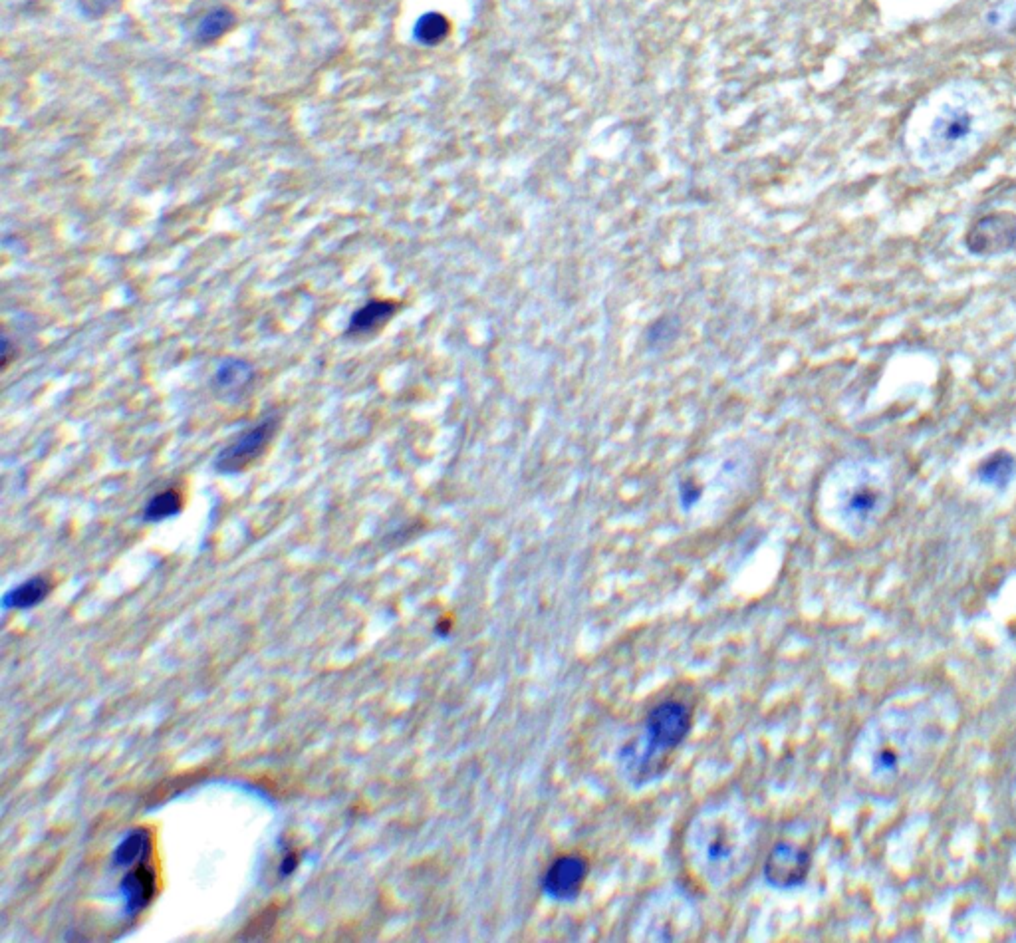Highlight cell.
<instances>
[{
    "instance_id": "obj_20",
    "label": "cell",
    "mask_w": 1016,
    "mask_h": 943,
    "mask_svg": "<svg viewBox=\"0 0 1016 943\" xmlns=\"http://www.w3.org/2000/svg\"><path fill=\"white\" fill-rule=\"evenodd\" d=\"M882 763H884V767H893V763H895V755L886 751V753L882 755Z\"/></svg>"
},
{
    "instance_id": "obj_3",
    "label": "cell",
    "mask_w": 1016,
    "mask_h": 943,
    "mask_svg": "<svg viewBox=\"0 0 1016 943\" xmlns=\"http://www.w3.org/2000/svg\"><path fill=\"white\" fill-rule=\"evenodd\" d=\"M727 822L729 816H723V822H719L717 816L705 818L693 840L695 860L711 876H733L741 868L737 852L745 856L747 842H739V834H735Z\"/></svg>"
},
{
    "instance_id": "obj_18",
    "label": "cell",
    "mask_w": 1016,
    "mask_h": 943,
    "mask_svg": "<svg viewBox=\"0 0 1016 943\" xmlns=\"http://www.w3.org/2000/svg\"><path fill=\"white\" fill-rule=\"evenodd\" d=\"M874 503H876L874 495L864 491V493H858V495L854 497V501H852V509H854V511H858V513H866V511H870V509L874 507Z\"/></svg>"
},
{
    "instance_id": "obj_2",
    "label": "cell",
    "mask_w": 1016,
    "mask_h": 943,
    "mask_svg": "<svg viewBox=\"0 0 1016 943\" xmlns=\"http://www.w3.org/2000/svg\"><path fill=\"white\" fill-rule=\"evenodd\" d=\"M282 425L280 411H266L260 419L239 431L213 459V469L219 475H241L258 463L272 441L276 439Z\"/></svg>"
},
{
    "instance_id": "obj_10",
    "label": "cell",
    "mask_w": 1016,
    "mask_h": 943,
    "mask_svg": "<svg viewBox=\"0 0 1016 943\" xmlns=\"http://www.w3.org/2000/svg\"><path fill=\"white\" fill-rule=\"evenodd\" d=\"M237 22V16L227 6H217L205 12L195 26V40L199 44H213L223 38Z\"/></svg>"
},
{
    "instance_id": "obj_14",
    "label": "cell",
    "mask_w": 1016,
    "mask_h": 943,
    "mask_svg": "<svg viewBox=\"0 0 1016 943\" xmlns=\"http://www.w3.org/2000/svg\"><path fill=\"white\" fill-rule=\"evenodd\" d=\"M1015 469V457L1005 451H997L979 467V479L993 487H1005L1013 479Z\"/></svg>"
},
{
    "instance_id": "obj_17",
    "label": "cell",
    "mask_w": 1016,
    "mask_h": 943,
    "mask_svg": "<svg viewBox=\"0 0 1016 943\" xmlns=\"http://www.w3.org/2000/svg\"><path fill=\"white\" fill-rule=\"evenodd\" d=\"M969 130V120L965 116H953L941 126V135L947 141H957Z\"/></svg>"
},
{
    "instance_id": "obj_13",
    "label": "cell",
    "mask_w": 1016,
    "mask_h": 943,
    "mask_svg": "<svg viewBox=\"0 0 1016 943\" xmlns=\"http://www.w3.org/2000/svg\"><path fill=\"white\" fill-rule=\"evenodd\" d=\"M151 850V836L147 830L143 828H137L133 832H129L126 838L120 842V846L116 848V854H114V864L116 866H133L135 862L143 860Z\"/></svg>"
},
{
    "instance_id": "obj_11",
    "label": "cell",
    "mask_w": 1016,
    "mask_h": 943,
    "mask_svg": "<svg viewBox=\"0 0 1016 943\" xmlns=\"http://www.w3.org/2000/svg\"><path fill=\"white\" fill-rule=\"evenodd\" d=\"M50 592V582L44 576H34L24 580L22 584L14 586L4 596V608H16L26 610L32 606H38Z\"/></svg>"
},
{
    "instance_id": "obj_12",
    "label": "cell",
    "mask_w": 1016,
    "mask_h": 943,
    "mask_svg": "<svg viewBox=\"0 0 1016 943\" xmlns=\"http://www.w3.org/2000/svg\"><path fill=\"white\" fill-rule=\"evenodd\" d=\"M183 511V497L177 489H163L155 493L143 507V521L163 523Z\"/></svg>"
},
{
    "instance_id": "obj_4",
    "label": "cell",
    "mask_w": 1016,
    "mask_h": 943,
    "mask_svg": "<svg viewBox=\"0 0 1016 943\" xmlns=\"http://www.w3.org/2000/svg\"><path fill=\"white\" fill-rule=\"evenodd\" d=\"M965 241L967 249L981 257L1015 251L1016 217L1013 213L985 215L973 223Z\"/></svg>"
},
{
    "instance_id": "obj_5",
    "label": "cell",
    "mask_w": 1016,
    "mask_h": 943,
    "mask_svg": "<svg viewBox=\"0 0 1016 943\" xmlns=\"http://www.w3.org/2000/svg\"><path fill=\"white\" fill-rule=\"evenodd\" d=\"M588 878V862L578 854L556 858L542 876V890L556 902H572L580 896Z\"/></svg>"
},
{
    "instance_id": "obj_1",
    "label": "cell",
    "mask_w": 1016,
    "mask_h": 943,
    "mask_svg": "<svg viewBox=\"0 0 1016 943\" xmlns=\"http://www.w3.org/2000/svg\"><path fill=\"white\" fill-rule=\"evenodd\" d=\"M691 731V711L685 703L667 699L655 705L647 719L643 737L632 743L626 751L628 771L639 781L653 779L661 773L659 765L667 755L677 749Z\"/></svg>"
},
{
    "instance_id": "obj_8",
    "label": "cell",
    "mask_w": 1016,
    "mask_h": 943,
    "mask_svg": "<svg viewBox=\"0 0 1016 943\" xmlns=\"http://www.w3.org/2000/svg\"><path fill=\"white\" fill-rule=\"evenodd\" d=\"M254 366L241 358H227L213 376V390L221 400H239L253 384Z\"/></svg>"
},
{
    "instance_id": "obj_15",
    "label": "cell",
    "mask_w": 1016,
    "mask_h": 943,
    "mask_svg": "<svg viewBox=\"0 0 1016 943\" xmlns=\"http://www.w3.org/2000/svg\"><path fill=\"white\" fill-rule=\"evenodd\" d=\"M451 24L441 12H425L413 28V36L423 46H437L449 36Z\"/></svg>"
},
{
    "instance_id": "obj_6",
    "label": "cell",
    "mask_w": 1016,
    "mask_h": 943,
    "mask_svg": "<svg viewBox=\"0 0 1016 943\" xmlns=\"http://www.w3.org/2000/svg\"><path fill=\"white\" fill-rule=\"evenodd\" d=\"M810 870L808 850L790 842H780L772 848L764 864V876L774 888L800 886Z\"/></svg>"
},
{
    "instance_id": "obj_19",
    "label": "cell",
    "mask_w": 1016,
    "mask_h": 943,
    "mask_svg": "<svg viewBox=\"0 0 1016 943\" xmlns=\"http://www.w3.org/2000/svg\"><path fill=\"white\" fill-rule=\"evenodd\" d=\"M296 864H298L296 856H294V854H288V856H286V858L282 860V866H280V874H282V876H288V874H292V872H294V868H296Z\"/></svg>"
},
{
    "instance_id": "obj_7",
    "label": "cell",
    "mask_w": 1016,
    "mask_h": 943,
    "mask_svg": "<svg viewBox=\"0 0 1016 943\" xmlns=\"http://www.w3.org/2000/svg\"><path fill=\"white\" fill-rule=\"evenodd\" d=\"M399 304L389 298H370L354 310L350 316L344 336L350 340H368L381 332L397 314Z\"/></svg>"
},
{
    "instance_id": "obj_16",
    "label": "cell",
    "mask_w": 1016,
    "mask_h": 943,
    "mask_svg": "<svg viewBox=\"0 0 1016 943\" xmlns=\"http://www.w3.org/2000/svg\"><path fill=\"white\" fill-rule=\"evenodd\" d=\"M122 0H80V10L88 18H104L110 12H114Z\"/></svg>"
},
{
    "instance_id": "obj_9",
    "label": "cell",
    "mask_w": 1016,
    "mask_h": 943,
    "mask_svg": "<svg viewBox=\"0 0 1016 943\" xmlns=\"http://www.w3.org/2000/svg\"><path fill=\"white\" fill-rule=\"evenodd\" d=\"M120 888H122V896L126 902L127 916H135L143 908H147L155 896V890H157L155 872L145 864H137L129 874L124 876Z\"/></svg>"
}]
</instances>
